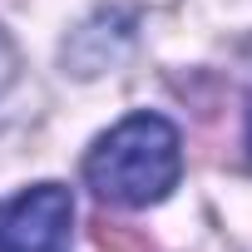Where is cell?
Listing matches in <instances>:
<instances>
[{
	"mask_svg": "<svg viewBox=\"0 0 252 252\" xmlns=\"http://www.w3.org/2000/svg\"><path fill=\"white\" fill-rule=\"evenodd\" d=\"M183 178V139L163 114H129L84 154V183L99 203L114 208H154Z\"/></svg>",
	"mask_w": 252,
	"mask_h": 252,
	"instance_id": "cell-1",
	"label": "cell"
},
{
	"mask_svg": "<svg viewBox=\"0 0 252 252\" xmlns=\"http://www.w3.org/2000/svg\"><path fill=\"white\" fill-rule=\"evenodd\" d=\"M74 193L64 183H35L0 198V252H69Z\"/></svg>",
	"mask_w": 252,
	"mask_h": 252,
	"instance_id": "cell-2",
	"label": "cell"
},
{
	"mask_svg": "<svg viewBox=\"0 0 252 252\" xmlns=\"http://www.w3.org/2000/svg\"><path fill=\"white\" fill-rule=\"evenodd\" d=\"M15 74H20V55H15V45H10V35L0 30V94H5V89L15 84Z\"/></svg>",
	"mask_w": 252,
	"mask_h": 252,
	"instance_id": "cell-3",
	"label": "cell"
},
{
	"mask_svg": "<svg viewBox=\"0 0 252 252\" xmlns=\"http://www.w3.org/2000/svg\"><path fill=\"white\" fill-rule=\"evenodd\" d=\"M242 144H247V158H252V89H247V114H242Z\"/></svg>",
	"mask_w": 252,
	"mask_h": 252,
	"instance_id": "cell-4",
	"label": "cell"
}]
</instances>
